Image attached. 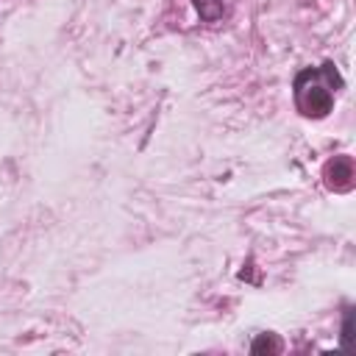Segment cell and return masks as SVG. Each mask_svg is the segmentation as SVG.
I'll return each mask as SVG.
<instances>
[{"label":"cell","instance_id":"1","mask_svg":"<svg viewBox=\"0 0 356 356\" xmlns=\"http://www.w3.org/2000/svg\"><path fill=\"white\" fill-rule=\"evenodd\" d=\"M345 86L334 61H323L320 67H306L292 81L295 108L306 120H323L334 111V97Z\"/></svg>","mask_w":356,"mask_h":356},{"label":"cell","instance_id":"2","mask_svg":"<svg viewBox=\"0 0 356 356\" xmlns=\"http://www.w3.org/2000/svg\"><path fill=\"white\" fill-rule=\"evenodd\" d=\"M323 184L325 189L337 192V195H345L356 186V167H353V159L348 153H337L331 156L325 164H323Z\"/></svg>","mask_w":356,"mask_h":356},{"label":"cell","instance_id":"3","mask_svg":"<svg viewBox=\"0 0 356 356\" xmlns=\"http://www.w3.org/2000/svg\"><path fill=\"white\" fill-rule=\"evenodd\" d=\"M250 350L253 353H267V356H275V353H281L284 350V342H281V337L278 334H259V337H253V342H250Z\"/></svg>","mask_w":356,"mask_h":356},{"label":"cell","instance_id":"4","mask_svg":"<svg viewBox=\"0 0 356 356\" xmlns=\"http://www.w3.org/2000/svg\"><path fill=\"white\" fill-rule=\"evenodd\" d=\"M192 6H195V11L200 14L203 22H217L225 11L222 0H192Z\"/></svg>","mask_w":356,"mask_h":356},{"label":"cell","instance_id":"5","mask_svg":"<svg viewBox=\"0 0 356 356\" xmlns=\"http://www.w3.org/2000/svg\"><path fill=\"white\" fill-rule=\"evenodd\" d=\"M350 348H353V309H345L342 328H339V350L350 353Z\"/></svg>","mask_w":356,"mask_h":356}]
</instances>
